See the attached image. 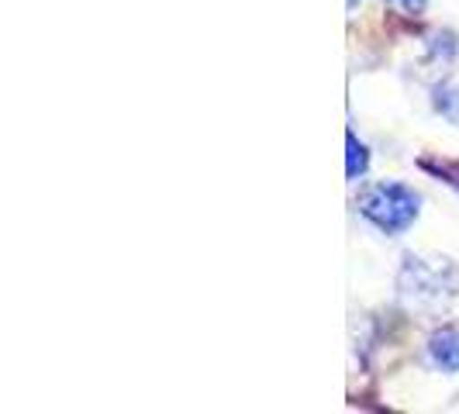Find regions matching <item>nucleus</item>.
Wrapping results in <instances>:
<instances>
[{
    "label": "nucleus",
    "mask_w": 459,
    "mask_h": 414,
    "mask_svg": "<svg viewBox=\"0 0 459 414\" xmlns=\"http://www.w3.org/2000/svg\"><path fill=\"white\" fill-rule=\"evenodd\" d=\"M429 359L442 373H459V328H438V332H432Z\"/></svg>",
    "instance_id": "7ed1b4c3"
},
{
    "label": "nucleus",
    "mask_w": 459,
    "mask_h": 414,
    "mask_svg": "<svg viewBox=\"0 0 459 414\" xmlns=\"http://www.w3.org/2000/svg\"><path fill=\"white\" fill-rule=\"evenodd\" d=\"M387 4H397L404 14H421L429 7V0H387Z\"/></svg>",
    "instance_id": "6e6552de"
},
{
    "label": "nucleus",
    "mask_w": 459,
    "mask_h": 414,
    "mask_svg": "<svg viewBox=\"0 0 459 414\" xmlns=\"http://www.w3.org/2000/svg\"><path fill=\"white\" fill-rule=\"evenodd\" d=\"M401 298L432 307L449 300L459 290V270L449 259H425V255H404L401 273H397Z\"/></svg>",
    "instance_id": "f03ea898"
},
{
    "label": "nucleus",
    "mask_w": 459,
    "mask_h": 414,
    "mask_svg": "<svg viewBox=\"0 0 459 414\" xmlns=\"http://www.w3.org/2000/svg\"><path fill=\"white\" fill-rule=\"evenodd\" d=\"M345 4H349V11H356V7H359V0H345Z\"/></svg>",
    "instance_id": "1a4fd4ad"
},
{
    "label": "nucleus",
    "mask_w": 459,
    "mask_h": 414,
    "mask_svg": "<svg viewBox=\"0 0 459 414\" xmlns=\"http://www.w3.org/2000/svg\"><path fill=\"white\" fill-rule=\"evenodd\" d=\"M421 169L436 173L438 180H446L449 186H456V190H459V166H453V162H432V160H425V162H421Z\"/></svg>",
    "instance_id": "0eeeda50"
},
{
    "label": "nucleus",
    "mask_w": 459,
    "mask_h": 414,
    "mask_svg": "<svg viewBox=\"0 0 459 414\" xmlns=\"http://www.w3.org/2000/svg\"><path fill=\"white\" fill-rule=\"evenodd\" d=\"M456 35L453 31H436L432 39H429V52H432V59L442 63V66H449L453 59H456Z\"/></svg>",
    "instance_id": "423d86ee"
},
{
    "label": "nucleus",
    "mask_w": 459,
    "mask_h": 414,
    "mask_svg": "<svg viewBox=\"0 0 459 414\" xmlns=\"http://www.w3.org/2000/svg\"><path fill=\"white\" fill-rule=\"evenodd\" d=\"M359 214L367 218L369 225L384 235H404L418 221L421 214V197L414 194L408 184H397V180H384V184H373L359 197Z\"/></svg>",
    "instance_id": "f257e3e1"
},
{
    "label": "nucleus",
    "mask_w": 459,
    "mask_h": 414,
    "mask_svg": "<svg viewBox=\"0 0 459 414\" xmlns=\"http://www.w3.org/2000/svg\"><path fill=\"white\" fill-rule=\"evenodd\" d=\"M432 108H436L446 121L459 125V87H453V83H438L436 91H432Z\"/></svg>",
    "instance_id": "39448f33"
},
{
    "label": "nucleus",
    "mask_w": 459,
    "mask_h": 414,
    "mask_svg": "<svg viewBox=\"0 0 459 414\" xmlns=\"http://www.w3.org/2000/svg\"><path fill=\"white\" fill-rule=\"evenodd\" d=\"M369 169V149L356 138V132H345V177L349 184L363 180Z\"/></svg>",
    "instance_id": "20e7f679"
}]
</instances>
